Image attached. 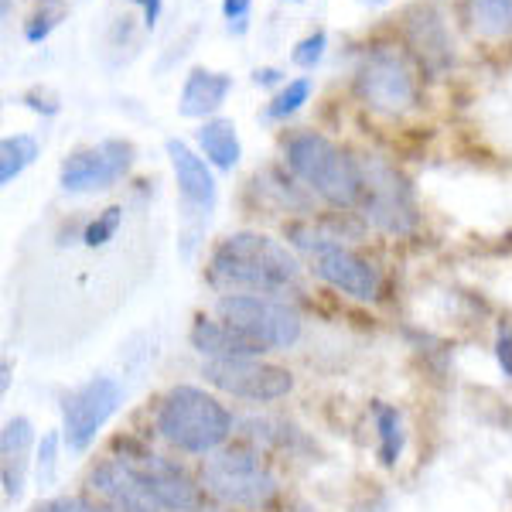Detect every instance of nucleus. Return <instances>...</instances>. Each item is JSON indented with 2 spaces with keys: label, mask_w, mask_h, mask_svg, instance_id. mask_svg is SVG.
<instances>
[{
  "label": "nucleus",
  "mask_w": 512,
  "mask_h": 512,
  "mask_svg": "<svg viewBox=\"0 0 512 512\" xmlns=\"http://www.w3.org/2000/svg\"><path fill=\"white\" fill-rule=\"evenodd\" d=\"M205 277L222 294L287 297V291H297L301 284V263L280 239L246 229V233L219 239Z\"/></svg>",
  "instance_id": "nucleus-1"
},
{
  "label": "nucleus",
  "mask_w": 512,
  "mask_h": 512,
  "mask_svg": "<svg viewBox=\"0 0 512 512\" xmlns=\"http://www.w3.org/2000/svg\"><path fill=\"white\" fill-rule=\"evenodd\" d=\"M233 427L236 417L229 414L226 403L198 386H171L154 410V431L161 434V441L195 458L226 448Z\"/></svg>",
  "instance_id": "nucleus-2"
},
{
  "label": "nucleus",
  "mask_w": 512,
  "mask_h": 512,
  "mask_svg": "<svg viewBox=\"0 0 512 512\" xmlns=\"http://www.w3.org/2000/svg\"><path fill=\"white\" fill-rule=\"evenodd\" d=\"M284 164L311 195H318L332 209H359L362 161L342 151L335 140L318 130H297L284 140Z\"/></svg>",
  "instance_id": "nucleus-3"
},
{
  "label": "nucleus",
  "mask_w": 512,
  "mask_h": 512,
  "mask_svg": "<svg viewBox=\"0 0 512 512\" xmlns=\"http://www.w3.org/2000/svg\"><path fill=\"white\" fill-rule=\"evenodd\" d=\"M198 485L222 506L246 512L267 509L280 492L274 468L267 465L263 451L253 448H222L209 454L198 472Z\"/></svg>",
  "instance_id": "nucleus-4"
},
{
  "label": "nucleus",
  "mask_w": 512,
  "mask_h": 512,
  "mask_svg": "<svg viewBox=\"0 0 512 512\" xmlns=\"http://www.w3.org/2000/svg\"><path fill=\"white\" fill-rule=\"evenodd\" d=\"M287 239L304 253L308 260V270L315 274L321 284H328L332 291L352 297V301H376L379 287H383V277L373 263L362 253H355L349 243L342 239L318 233L311 226H291L287 229Z\"/></svg>",
  "instance_id": "nucleus-5"
},
{
  "label": "nucleus",
  "mask_w": 512,
  "mask_h": 512,
  "mask_svg": "<svg viewBox=\"0 0 512 512\" xmlns=\"http://www.w3.org/2000/svg\"><path fill=\"white\" fill-rule=\"evenodd\" d=\"M216 318L226 321L253 349L287 352L301 342V315L287 304V297L267 294H222Z\"/></svg>",
  "instance_id": "nucleus-6"
},
{
  "label": "nucleus",
  "mask_w": 512,
  "mask_h": 512,
  "mask_svg": "<svg viewBox=\"0 0 512 512\" xmlns=\"http://www.w3.org/2000/svg\"><path fill=\"white\" fill-rule=\"evenodd\" d=\"M362 219L386 236H407L417 226V198L410 181L393 164L366 158L362 161Z\"/></svg>",
  "instance_id": "nucleus-7"
},
{
  "label": "nucleus",
  "mask_w": 512,
  "mask_h": 512,
  "mask_svg": "<svg viewBox=\"0 0 512 512\" xmlns=\"http://www.w3.org/2000/svg\"><path fill=\"white\" fill-rule=\"evenodd\" d=\"M355 93L369 110L400 117L417 103V79L396 48L379 45L362 55L359 69H355Z\"/></svg>",
  "instance_id": "nucleus-8"
},
{
  "label": "nucleus",
  "mask_w": 512,
  "mask_h": 512,
  "mask_svg": "<svg viewBox=\"0 0 512 512\" xmlns=\"http://www.w3.org/2000/svg\"><path fill=\"white\" fill-rule=\"evenodd\" d=\"M123 403V386L113 376H93L62 400V437L69 451H86Z\"/></svg>",
  "instance_id": "nucleus-9"
},
{
  "label": "nucleus",
  "mask_w": 512,
  "mask_h": 512,
  "mask_svg": "<svg viewBox=\"0 0 512 512\" xmlns=\"http://www.w3.org/2000/svg\"><path fill=\"white\" fill-rule=\"evenodd\" d=\"M202 376L219 393L246 403H277L294 393V373L263 359H229L202 362Z\"/></svg>",
  "instance_id": "nucleus-10"
},
{
  "label": "nucleus",
  "mask_w": 512,
  "mask_h": 512,
  "mask_svg": "<svg viewBox=\"0 0 512 512\" xmlns=\"http://www.w3.org/2000/svg\"><path fill=\"white\" fill-rule=\"evenodd\" d=\"M130 164H134V144L130 140H99L93 147L69 154L59 168V185L69 195H93L113 188L120 178H127Z\"/></svg>",
  "instance_id": "nucleus-11"
},
{
  "label": "nucleus",
  "mask_w": 512,
  "mask_h": 512,
  "mask_svg": "<svg viewBox=\"0 0 512 512\" xmlns=\"http://www.w3.org/2000/svg\"><path fill=\"white\" fill-rule=\"evenodd\" d=\"M130 465V472L140 478L147 492L161 502L168 512H198L205 502V489L195 482L185 468H178L175 461L161 458L154 451H123L117 454Z\"/></svg>",
  "instance_id": "nucleus-12"
},
{
  "label": "nucleus",
  "mask_w": 512,
  "mask_h": 512,
  "mask_svg": "<svg viewBox=\"0 0 512 512\" xmlns=\"http://www.w3.org/2000/svg\"><path fill=\"white\" fill-rule=\"evenodd\" d=\"M168 151V161H171V171H175V181H178V195L185 202V212L188 219H198V222H209L212 209L219 202V185L212 178V168L202 154H195L185 140H175L171 137L164 144Z\"/></svg>",
  "instance_id": "nucleus-13"
},
{
  "label": "nucleus",
  "mask_w": 512,
  "mask_h": 512,
  "mask_svg": "<svg viewBox=\"0 0 512 512\" xmlns=\"http://www.w3.org/2000/svg\"><path fill=\"white\" fill-rule=\"evenodd\" d=\"M89 485H93V492L110 512H168L140 485V478L130 472V465L123 458L99 461L89 472Z\"/></svg>",
  "instance_id": "nucleus-14"
},
{
  "label": "nucleus",
  "mask_w": 512,
  "mask_h": 512,
  "mask_svg": "<svg viewBox=\"0 0 512 512\" xmlns=\"http://www.w3.org/2000/svg\"><path fill=\"white\" fill-rule=\"evenodd\" d=\"M38 448L35 424L28 417L7 420L4 434H0V475H4V495L11 502H18L24 495V478H28V454Z\"/></svg>",
  "instance_id": "nucleus-15"
},
{
  "label": "nucleus",
  "mask_w": 512,
  "mask_h": 512,
  "mask_svg": "<svg viewBox=\"0 0 512 512\" xmlns=\"http://www.w3.org/2000/svg\"><path fill=\"white\" fill-rule=\"evenodd\" d=\"M229 93H233V76H229V72H212V69L195 65L185 76V86H181L178 113L188 120H209L212 113L222 110Z\"/></svg>",
  "instance_id": "nucleus-16"
},
{
  "label": "nucleus",
  "mask_w": 512,
  "mask_h": 512,
  "mask_svg": "<svg viewBox=\"0 0 512 512\" xmlns=\"http://www.w3.org/2000/svg\"><path fill=\"white\" fill-rule=\"evenodd\" d=\"M192 349L202 355L205 362H229V359H260V349H253L243 335L233 332L222 318L198 315L188 332Z\"/></svg>",
  "instance_id": "nucleus-17"
},
{
  "label": "nucleus",
  "mask_w": 512,
  "mask_h": 512,
  "mask_svg": "<svg viewBox=\"0 0 512 512\" xmlns=\"http://www.w3.org/2000/svg\"><path fill=\"white\" fill-rule=\"evenodd\" d=\"M195 140L202 147V158L219 171H233L243 158V144H239L236 123L226 117H212L195 130Z\"/></svg>",
  "instance_id": "nucleus-18"
},
{
  "label": "nucleus",
  "mask_w": 512,
  "mask_h": 512,
  "mask_svg": "<svg viewBox=\"0 0 512 512\" xmlns=\"http://www.w3.org/2000/svg\"><path fill=\"white\" fill-rule=\"evenodd\" d=\"M468 18L485 38L512 35V0H468Z\"/></svg>",
  "instance_id": "nucleus-19"
},
{
  "label": "nucleus",
  "mask_w": 512,
  "mask_h": 512,
  "mask_svg": "<svg viewBox=\"0 0 512 512\" xmlns=\"http://www.w3.org/2000/svg\"><path fill=\"white\" fill-rule=\"evenodd\" d=\"M373 420H376V434H379V458H383L386 468H393L403 454V441H407L400 410L390 407V403H376Z\"/></svg>",
  "instance_id": "nucleus-20"
},
{
  "label": "nucleus",
  "mask_w": 512,
  "mask_h": 512,
  "mask_svg": "<svg viewBox=\"0 0 512 512\" xmlns=\"http://www.w3.org/2000/svg\"><path fill=\"white\" fill-rule=\"evenodd\" d=\"M38 158V140L31 134H14L0 140V181L11 185L14 178H21L24 171Z\"/></svg>",
  "instance_id": "nucleus-21"
},
{
  "label": "nucleus",
  "mask_w": 512,
  "mask_h": 512,
  "mask_svg": "<svg viewBox=\"0 0 512 512\" xmlns=\"http://www.w3.org/2000/svg\"><path fill=\"white\" fill-rule=\"evenodd\" d=\"M65 18H69V0H38L35 11H31L28 21H24V41L41 45V41L52 35Z\"/></svg>",
  "instance_id": "nucleus-22"
},
{
  "label": "nucleus",
  "mask_w": 512,
  "mask_h": 512,
  "mask_svg": "<svg viewBox=\"0 0 512 512\" xmlns=\"http://www.w3.org/2000/svg\"><path fill=\"white\" fill-rule=\"evenodd\" d=\"M311 93H315V82H311V76H297L291 82H284V86H280V93L267 103V113H263V117H267V120L294 117V113L311 99Z\"/></svg>",
  "instance_id": "nucleus-23"
},
{
  "label": "nucleus",
  "mask_w": 512,
  "mask_h": 512,
  "mask_svg": "<svg viewBox=\"0 0 512 512\" xmlns=\"http://www.w3.org/2000/svg\"><path fill=\"white\" fill-rule=\"evenodd\" d=\"M120 222H123V209H120V205H110V209H103L86 226V233H82V243L93 246V250H96V246H106L110 239H117Z\"/></svg>",
  "instance_id": "nucleus-24"
},
{
  "label": "nucleus",
  "mask_w": 512,
  "mask_h": 512,
  "mask_svg": "<svg viewBox=\"0 0 512 512\" xmlns=\"http://www.w3.org/2000/svg\"><path fill=\"white\" fill-rule=\"evenodd\" d=\"M325 52H328V35H325V31H311L308 38H301V41L294 45L291 62L297 65V69L311 72V69H318V65H321V59H325Z\"/></svg>",
  "instance_id": "nucleus-25"
},
{
  "label": "nucleus",
  "mask_w": 512,
  "mask_h": 512,
  "mask_svg": "<svg viewBox=\"0 0 512 512\" xmlns=\"http://www.w3.org/2000/svg\"><path fill=\"white\" fill-rule=\"evenodd\" d=\"M55 468H59V434H45L38 444V478L41 485H48L55 478Z\"/></svg>",
  "instance_id": "nucleus-26"
},
{
  "label": "nucleus",
  "mask_w": 512,
  "mask_h": 512,
  "mask_svg": "<svg viewBox=\"0 0 512 512\" xmlns=\"http://www.w3.org/2000/svg\"><path fill=\"white\" fill-rule=\"evenodd\" d=\"M250 7H253V0H222V18L229 21V31L243 35L246 21H250Z\"/></svg>",
  "instance_id": "nucleus-27"
},
{
  "label": "nucleus",
  "mask_w": 512,
  "mask_h": 512,
  "mask_svg": "<svg viewBox=\"0 0 512 512\" xmlns=\"http://www.w3.org/2000/svg\"><path fill=\"white\" fill-rule=\"evenodd\" d=\"M35 512H110L106 506H96V502H86V499H52V502H41Z\"/></svg>",
  "instance_id": "nucleus-28"
},
{
  "label": "nucleus",
  "mask_w": 512,
  "mask_h": 512,
  "mask_svg": "<svg viewBox=\"0 0 512 512\" xmlns=\"http://www.w3.org/2000/svg\"><path fill=\"white\" fill-rule=\"evenodd\" d=\"M495 359H499V369L512 379V328H502L499 338H495Z\"/></svg>",
  "instance_id": "nucleus-29"
},
{
  "label": "nucleus",
  "mask_w": 512,
  "mask_h": 512,
  "mask_svg": "<svg viewBox=\"0 0 512 512\" xmlns=\"http://www.w3.org/2000/svg\"><path fill=\"white\" fill-rule=\"evenodd\" d=\"M127 4H137L140 14H144V28L151 31L154 24L161 21V11H164V0H127Z\"/></svg>",
  "instance_id": "nucleus-30"
},
{
  "label": "nucleus",
  "mask_w": 512,
  "mask_h": 512,
  "mask_svg": "<svg viewBox=\"0 0 512 512\" xmlns=\"http://www.w3.org/2000/svg\"><path fill=\"white\" fill-rule=\"evenodd\" d=\"M280 82H284V72L280 69H256L253 72V86H280Z\"/></svg>",
  "instance_id": "nucleus-31"
},
{
  "label": "nucleus",
  "mask_w": 512,
  "mask_h": 512,
  "mask_svg": "<svg viewBox=\"0 0 512 512\" xmlns=\"http://www.w3.org/2000/svg\"><path fill=\"white\" fill-rule=\"evenodd\" d=\"M284 4H304V0H284Z\"/></svg>",
  "instance_id": "nucleus-32"
},
{
  "label": "nucleus",
  "mask_w": 512,
  "mask_h": 512,
  "mask_svg": "<svg viewBox=\"0 0 512 512\" xmlns=\"http://www.w3.org/2000/svg\"><path fill=\"white\" fill-rule=\"evenodd\" d=\"M369 4H386V0H369Z\"/></svg>",
  "instance_id": "nucleus-33"
}]
</instances>
